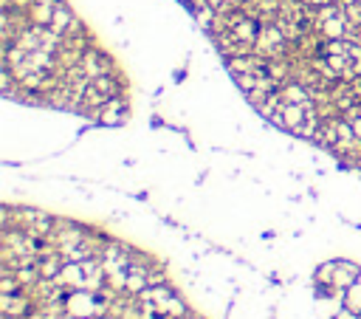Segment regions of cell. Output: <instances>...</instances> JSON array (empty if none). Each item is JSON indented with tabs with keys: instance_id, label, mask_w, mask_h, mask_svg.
Instances as JSON below:
<instances>
[{
	"instance_id": "obj_1",
	"label": "cell",
	"mask_w": 361,
	"mask_h": 319,
	"mask_svg": "<svg viewBox=\"0 0 361 319\" xmlns=\"http://www.w3.org/2000/svg\"><path fill=\"white\" fill-rule=\"evenodd\" d=\"M127 119H130V105H127V96H124V93L107 99V102L93 113V122L102 124V127H122Z\"/></svg>"
},
{
	"instance_id": "obj_2",
	"label": "cell",
	"mask_w": 361,
	"mask_h": 319,
	"mask_svg": "<svg viewBox=\"0 0 361 319\" xmlns=\"http://www.w3.org/2000/svg\"><path fill=\"white\" fill-rule=\"evenodd\" d=\"M358 277H361V266H358V263H353V260H339V263H336V274H333V285H330V288H336L339 294H344L350 285L358 282Z\"/></svg>"
},
{
	"instance_id": "obj_3",
	"label": "cell",
	"mask_w": 361,
	"mask_h": 319,
	"mask_svg": "<svg viewBox=\"0 0 361 319\" xmlns=\"http://www.w3.org/2000/svg\"><path fill=\"white\" fill-rule=\"evenodd\" d=\"M336 263L339 260H322L313 271V285H333V274H336Z\"/></svg>"
},
{
	"instance_id": "obj_4",
	"label": "cell",
	"mask_w": 361,
	"mask_h": 319,
	"mask_svg": "<svg viewBox=\"0 0 361 319\" xmlns=\"http://www.w3.org/2000/svg\"><path fill=\"white\" fill-rule=\"evenodd\" d=\"M341 305L350 308V311H355V313H361V280L341 294Z\"/></svg>"
}]
</instances>
